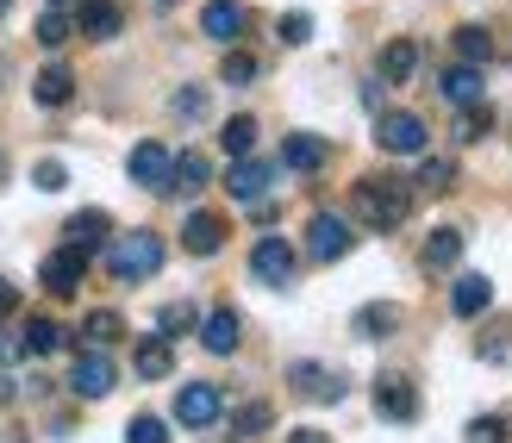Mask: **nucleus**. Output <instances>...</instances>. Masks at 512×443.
Segmentation results:
<instances>
[{"label":"nucleus","instance_id":"obj_31","mask_svg":"<svg viewBox=\"0 0 512 443\" xmlns=\"http://www.w3.org/2000/svg\"><path fill=\"white\" fill-rule=\"evenodd\" d=\"M419 188L425 194H450L456 188V163H450V156H425V163H419Z\"/></svg>","mask_w":512,"mask_h":443},{"label":"nucleus","instance_id":"obj_21","mask_svg":"<svg viewBox=\"0 0 512 443\" xmlns=\"http://www.w3.org/2000/svg\"><path fill=\"white\" fill-rule=\"evenodd\" d=\"M63 231H69V244L82 250V256H94V250H107V238H113V219L100 213V206H88V213H75Z\"/></svg>","mask_w":512,"mask_h":443},{"label":"nucleus","instance_id":"obj_24","mask_svg":"<svg viewBox=\"0 0 512 443\" xmlns=\"http://www.w3.org/2000/svg\"><path fill=\"white\" fill-rule=\"evenodd\" d=\"M207 156H200V150H182V156H175V163H169V194H200V188H207Z\"/></svg>","mask_w":512,"mask_h":443},{"label":"nucleus","instance_id":"obj_35","mask_svg":"<svg viewBox=\"0 0 512 443\" xmlns=\"http://www.w3.org/2000/svg\"><path fill=\"white\" fill-rule=\"evenodd\" d=\"M219 82H232V88H250V82H256V57H250V50H232V57L219 63Z\"/></svg>","mask_w":512,"mask_h":443},{"label":"nucleus","instance_id":"obj_34","mask_svg":"<svg viewBox=\"0 0 512 443\" xmlns=\"http://www.w3.org/2000/svg\"><path fill=\"white\" fill-rule=\"evenodd\" d=\"M488 132H494V107H481V100H475V107H463V125H456V138H463V144H481Z\"/></svg>","mask_w":512,"mask_h":443},{"label":"nucleus","instance_id":"obj_6","mask_svg":"<svg viewBox=\"0 0 512 443\" xmlns=\"http://www.w3.org/2000/svg\"><path fill=\"white\" fill-rule=\"evenodd\" d=\"M219 412H225V394H219L213 381H188V387H175V419H182L188 431L219 425Z\"/></svg>","mask_w":512,"mask_h":443},{"label":"nucleus","instance_id":"obj_43","mask_svg":"<svg viewBox=\"0 0 512 443\" xmlns=\"http://www.w3.org/2000/svg\"><path fill=\"white\" fill-rule=\"evenodd\" d=\"M19 306V288H13V281H0V312H13Z\"/></svg>","mask_w":512,"mask_h":443},{"label":"nucleus","instance_id":"obj_3","mask_svg":"<svg viewBox=\"0 0 512 443\" xmlns=\"http://www.w3.org/2000/svg\"><path fill=\"white\" fill-rule=\"evenodd\" d=\"M350 250H356L350 219H338V213H313V225H306V256H313V263H344Z\"/></svg>","mask_w":512,"mask_h":443},{"label":"nucleus","instance_id":"obj_44","mask_svg":"<svg viewBox=\"0 0 512 443\" xmlns=\"http://www.w3.org/2000/svg\"><path fill=\"white\" fill-rule=\"evenodd\" d=\"M288 443H331L325 431H288Z\"/></svg>","mask_w":512,"mask_h":443},{"label":"nucleus","instance_id":"obj_7","mask_svg":"<svg viewBox=\"0 0 512 443\" xmlns=\"http://www.w3.org/2000/svg\"><path fill=\"white\" fill-rule=\"evenodd\" d=\"M375 144L388 156H425V119L419 113H381L375 119Z\"/></svg>","mask_w":512,"mask_h":443},{"label":"nucleus","instance_id":"obj_47","mask_svg":"<svg viewBox=\"0 0 512 443\" xmlns=\"http://www.w3.org/2000/svg\"><path fill=\"white\" fill-rule=\"evenodd\" d=\"M50 7H63V0H50Z\"/></svg>","mask_w":512,"mask_h":443},{"label":"nucleus","instance_id":"obj_10","mask_svg":"<svg viewBox=\"0 0 512 443\" xmlns=\"http://www.w3.org/2000/svg\"><path fill=\"white\" fill-rule=\"evenodd\" d=\"M375 412H381V419H394V425H413L419 419V387L406 381V375H381L375 381Z\"/></svg>","mask_w":512,"mask_h":443},{"label":"nucleus","instance_id":"obj_40","mask_svg":"<svg viewBox=\"0 0 512 443\" xmlns=\"http://www.w3.org/2000/svg\"><path fill=\"white\" fill-rule=\"evenodd\" d=\"M32 181H38L44 194H63V188H69V169L57 163V156H50V163H38V169H32Z\"/></svg>","mask_w":512,"mask_h":443},{"label":"nucleus","instance_id":"obj_29","mask_svg":"<svg viewBox=\"0 0 512 443\" xmlns=\"http://www.w3.org/2000/svg\"><path fill=\"white\" fill-rule=\"evenodd\" d=\"M194 325H200V306H194V300H169V306L157 312V331L169 337V344H175L182 331H194Z\"/></svg>","mask_w":512,"mask_h":443},{"label":"nucleus","instance_id":"obj_17","mask_svg":"<svg viewBox=\"0 0 512 443\" xmlns=\"http://www.w3.org/2000/svg\"><path fill=\"white\" fill-rule=\"evenodd\" d=\"M225 194L238 206H256L269 194V163H250V156H232V175H225Z\"/></svg>","mask_w":512,"mask_h":443},{"label":"nucleus","instance_id":"obj_25","mask_svg":"<svg viewBox=\"0 0 512 443\" xmlns=\"http://www.w3.org/2000/svg\"><path fill=\"white\" fill-rule=\"evenodd\" d=\"M394 325H400V306H388V300H369V306L350 312V331L356 337H388Z\"/></svg>","mask_w":512,"mask_h":443},{"label":"nucleus","instance_id":"obj_23","mask_svg":"<svg viewBox=\"0 0 512 443\" xmlns=\"http://www.w3.org/2000/svg\"><path fill=\"white\" fill-rule=\"evenodd\" d=\"M32 100H38V107H69V100H75V75H69L63 63L38 69V82H32Z\"/></svg>","mask_w":512,"mask_h":443},{"label":"nucleus","instance_id":"obj_39","mask_svg":"<svg viewBox=\"0 0 512 443\" xmlns=\"http://www.w3.org/2000/svg\"><path fill=\"white\" fill-rule=\"evenodd\" d=\"M125 443H169V425L144 412V419H132V425H125Z\"/></svg>","mask_w":512,"mask_h":443},{"label":"nucleus","instance_id":"obj_20","mask_svg":"<svg viewBox=\"0 0 512 443\" xmlns=\"http://www.w3.org/2000/svg\"><path fill=\"white\" fill-rule=\"evenodd\" d=\"M488 306H494V281L488 275H456V288H450V312H456V319H481Z\"/></svg>","mask_w":512,"mask_h":443},{"label":"nucleus","instance_id":"obj_42","mask_svg":"<svg viewBox=\"0 0 512 443\" xmlns=\"http://www.w3.org/2000/svg\"><path fill=\"white\" fill-rule=\"evenodd\" d=\"M481 356H488V362H506V356H512V337H494V344H481Z\"/></svg>","mask_w":512,"mask_h":443},{"label":"nucleus","instance_id":"obj_46","mask_svg":"<svg viewBox=\"0 0 512 443\" xmlns=\"http://www.w3.org/2000/svg\"><path fill=\"white\" fill-rule=\"evenodd\" d=\"M7 7H13V0H0V13H7Z\"/></svg>","mask_w":512,"mask_h":443},{"label":"nucleus","instance_id":"obj_36","mask_svg":"<svg viewBox=\"0 0 512 443\" xmlns=\"http://www.w3.org/2000/svg\"><path fill=\"white\" fill-rule=\"evenodd\" d=\"M69 32H75V25H69L57 7H50V13L38 19V44H44V50H63V44H69Z\"/></svg>","mask_w":512,"mask_h":443},{"label":"nucleus","instance_id":"obj_13","mask_svg":"<svg viewBox=\"0 0 512 443\" xmlns=\"http://www.w3.org/2000/svg\"><path fill=\"white\" fill-rule=\"evenodd\" d=\"M194 331H200V344H207L213 356H232V350L244 344V319H238V306H213Z\"/></svg>","mask_w":512,"mask_h":443},{"label":"nucleus","instance_id":"obj_33","mask_svg":"<svg viewBox=\"0 0 512 443\" xmlns=\"http://www.w3.org/2000/svg\"><path fill=\"white\" fill-rule=\"evenodd\" d=\"M219 144L232 150V156H250V150H256V119H244V113H238V119H225Z\"/></svg>","mask_w":512,"mask_h":443},{"label":"nucleus","instance_id":"obj_32","mask_svg":"<svg viewBox=\"0 0 512 443\" xmlns=\"http://www.w3.org/2000/svg\"><path fill=\"white\" fill-rule=\"evenodd\" d=\"M269 425H275V406L269 400H244L238 406V437H263Z\"/></svg>","mask_w":512,"mask_h":443},{"label":"nucleus","instance_id":"obj_14","mask_svg":"<svg viewBox=\"0 0 512 443\" xmlns=\"http://www.w3.org/2000/svg\"><path fill=\"white\" fill-rule=\"evenodd\" d=\"M331 163V144L313 138V132H288V144H281V169H294V175H319Z\"/></svg>","mask_w":512,"mask_h":443},{"label":"nucleus","instance_id":"obj_38","mask_svg":"<svg viewBox=\"0 0 512 443\" xmlns=\"http://www.w3.org/2000/svg\"><path fill=\"white\" fill-rule=\"evenodd\" d=\"M175 119H207V88H175Z\"/></svg>","mask_w":512,"mask_h":443},{"label":"nucleus","instance_id":"obj_2","mask_svg":"<svg viewBox=\"0 0 512 443\" xmlns=\"http://www.w3.org/2000/svg\"><path fill=\"white\" fill-rule=\"evenodd\" d=\"M163 269V238L157 231H125V238H107V275L125 281V288H138Z\"/></svg>","mask_w":512,"mask_h":443},{"label":"nucleus","instance_id":"obj_11","mask_svg":"<svg viewBox=\"0 0 512 443\" xmlns=\"http://www.w3.org/2000/svg\"><path fill=\"white\" fill-rule=\"evenodd\" d=\"M82 275H88V256L75 250V244H63L57 256H44V269H38V281H44L57 300H69L75 288H82Z\"/></svg>","mask_w":512,"mask_h":443},{"label":"nucleus","instance_id":"obj_9","mask_svg":"<svg viewBox=\"0 0 512 443\" xmlns=\"http://www.w3.org/2000/svg\"><path fill=\"white\" fill-rule=\"evenodd\" d=\"M288 381H294V394H300V400H319V406H331V400H344V394H350L344 375H338V369H325V362H294Z\"/></svg>","mask_w":512,"mask_h":443},{"label":"nucleus","instance_id":"obj_4","mask_svg":"<svg viewBox=\"0 0 512 443\" xmlns=\"http://www.w3.org/2000/svg\"><path fill=\"white\" fill-rule=\"evenodd\" d=\"M294 269H300V250H294L288 238H256V250H250V275L263 281V288H288Z\"/></svg>","mask_w":512,"mask_h":443},{"label":"nucleus","instance_id":"obj_41","mask_svg":"<svg viewBox=\"0 0 512 443\" xmlns=\"http://www.w3.org/2000/svg\"><path fill=\"white\" fill-rule=\"evenodd\" d=\"M506 437V419H475L469 425V443H500Z\"/></svg>","mask_w":512,"mask_h":443},{"label":"nucleus","instance_id":"obj_15","mask_svg":"<svg viewBox=\"0 0 512 443\" xmlns=\"http://www.w3.org/2000/svg\"><path fill=\"white\" fill-rule=\"evenodd\" d=\"M244 25H250L244 0H207V13H200V32L219 38V44H238V38H244Z\"/></svg>","mask_w":512,"mask_h":443},{"label":"nucleus","instance_id":"obj_18","mask_svg":"<svg viewBox=\"0 0 512 443\" xmlns=\"http://www.w3.org/2000/svg\"><path fill=\"white\" fill-rule=\"evenodd\" d=\"M375 69H381V82H388V88H406V82L419 75V44H413V38H394V44H381Z\"/></svg>","mask_w":512,"mask_h":443},{"label":"nucleus","instance_id":"obj_45","mask_svg":"<svg viewBox=\"0 0 512 443\" xmlns=\"http://www.w3.org/2000/svg\"><path fill=\"white\" fill-rule=\"evenodd\" d=\"M7 400H13V381H7V375H0V406H7Z\"/></svg>","mask_w":512,"mask_h":443},{"label":"nucleus","instance_id":"obj_16","mask_svg":"<svg viewBox=\"0 0 512 443\" xmlns=\"http://www.w3.org/2000/svg\"><path fill=\"white\" fill-rule=\"evenodd\" d=\"M438 94L450 100V107H475L481 94H488V75H481V63H456L438 75Z\"/></svg>","mask_w":512,"mask_h":443},{"label":"nucleus","instance_id":"obj_1","mask_svg":"<svg viewBox=\"0 0 512 443\" xmlns=\"http://www.w3.org/2000/svg\"><path fill=\"white\" fill-rule=\"evenodd\" d=\"M350 213L369 231H394V225H406V213H413V188H406L400 175H363L350 188Z\"/></svg>","mask_w":512,"mask_h":443},{"label":"nucleus","instance_id":"obj_49","mask_svg":"<svg viewBox=\"0 0 512 443\" xmlns=\"http://www.w3.org/2000/svg\"><path fill=\"white\" fill-rule=\"evenodd\" d=\"M157 7H169V0H157Z\"/></svg>","mask_w":512,"mask_h":443},{"label":"nucleus","instance_id":"obj_28","mask_svg":"<svg viewBox=\"0 0 512 443\" xmlns=\"http://www.w3.org/2000/svg\"><path fill=\"white\" fill-rule=\"evenodd\" d=\"M119 331H125L119 312H88V319H82V350H107Z\"/></svg>","mask_w":512,"mask_h":443},{"label":"nucleus","instance_id":"obj_8","mask_svg":"<svg viewBox=\"0 0 512 443\" xmlns=\"http://www.w3.org/2000/svg\"><path fill=\"white\" fill-rule=\"evenodd\" d=\"M169 163H175V156L157 138H144L132 156H125V175H132L138 188H150V194H169Z\"/></svg>","mask_w":512,"mask_h":443},{"label":"nucleus","instance_id":"obj_22","mask_svg":"<svg viewBox=\"0 0 512 443\" xmlns=\"http://www.w3.org/2000/svg\"><path fill=\"white\" fill-rule=\"evenodd\" d=\"M132 369H138L144 381H169V375H175V344H169L163 331H157V337H144V344L132 350Z\"/></svg>","mask_w":512,"mask_h":443},{"label":"nucleus","instance_id":"obj_26","mask_svg":"<svg viewBox=\"0 0 512 443\" xmlns=\"http://www.w3.org/2000/svg\"><path fill=\"white\" fill-rule=\"evenodd\" d=\"M456 256H463V231L444 225V231H431L425 238V269L438 275V269H456Z\"/></svg>","mask_w":512,"mask_h":443},{"label":"nucleus","instance_id":"obj_12","mask_svg":"<svg viewBox=\"0 0 512 443\" xmlns=\"http://www.w3.org/2000/svg\"><path fill=\"white\" fill-rule=\"evenodd\" d=\"M75 32L94 38V44H107V38L125 32V7H119V0H82V7H75Z\"/></svg>","mask_w":512,"mask_h":443},{"label":"nucleus","instance_id":"obj_37","mask_svg":"<svg viewBox=\"0 0 512 443\" xmlns=\"http://www.w3.org/2000/svg\"><path fill=\"white\" fill-rule=\"evenodd\" d=\"M275 38L300 50L306 38H313V13H281V25H275Z\"/></svg>","mask_w":512,"mask_h":443},{"label":"nucleus","instance_id":"obj_19","mask_svg":"<svg viewBox=\"0 0 512 443\" xmlns=\"http://www.w3.org/2000/svg\"><path fill=\"white\" fill-rule=\"evenodd\" d=\"M182 250H188V256H219V250H225V219H219V213H188Z\"/></svg>","mask_w":512,"mask_h":443},{"label":"nucleus","instance_id":"obj_27","mask_svg":"<svg viewBox=\"0 0 512 443\" xmlns=\"http://www.w3.org/2000/svg\"><path fill=\"white\" fill-rule=\"evenodd\" d=\"M19 350H25V356H57V350H63V325H57V319H25Z\"/></svg>","mask_w":512,"mask_h":443},{"label":"nucleus","instance_id":"obj_30","mask_svg":"<svg viewBox=\"0 0 512 443\" xmlns=\"http://www.w3.org/2000/svg\"><path fill=\"white\" fill-rule=\"evenodd\" d=\"M456 57H463V63H488L494 57V32H488V25H463V32H456Z\"/></svg>","mask_w":512,"mask_h":443},{"label":"nucleus","instance_id":"obj_48","mask_svg":"<svg viewBox=\"0 0 512 443\" xmlns=\"http://www.w3.org/2000/svg\"><path fill=\"white\" fill-rule=\"evenodd\" d=\"M0 75H7V63H0Z\"/></svg>","mask_w":512,"mask_h":443},{"label":"nucleus","instance_id":"obj_5","mask_svg":"<svg viewBox=\"0 0 512 443\" xmlns=\"http://www.w3.org/2000/svg\"><path fill=\"white\" fill-rule=\"evenodd\" d=\"M119 387V369L107 362V350H82L75 356V369H69V394L75 400H107Z\"/></svg>","mask_w":512,"mask_h":443}]
</instances>
